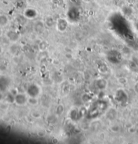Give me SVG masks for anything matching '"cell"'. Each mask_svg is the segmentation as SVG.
Returning <instances> with one entry per match:
<instances>
[{"mask_svg": "<svg viewBox=\"0 0 138 144\" xmlns=\"http://www.w3.org/2000/svg\"><path fill=\"white\" fill-rule=\"evenodd\" d=\"M8 23V18L5 15H0V26H5Z\"/></svg>", "mask_w": 138, "mask_h": 144, "instance_id": "cell-6", "label": "cell"}, {"mask_svg": "<svg viewBox=\"0 0 138 144\" xmlns=\"http://www.w3.org/2000/svg\"><path fill=\"white\" fill-rule=\"evenodd\" d=\"M38 92H39V90H38V87L36 86H34V85L30 87V88L28 89L29 95L32 96V97L37 96L38 94Z\"/></svg>", "mask_w": 138, "mask_h": 144, "instance_id": "cell-2", "label": "cell"}, {"mask_svg": "<svg viewBox=\"0 0 138 144\" xmlns=\"http://www.w3.org/2000/svg\"><path fill=\"white\" fill-rule=\"evenodd\" d=\"M2 98H3V96H2V94L0 93V101L2 100Z\"/></svg>", "mask_w": 138, "mask_h": 144, "instance_id": "cell-10", "label": "cell"}, {"mask_svg": "<svg viewBox=\"0 0 138 144\" xmlns=\"http://www.w3.org/2000/svg\"><path fill=\"white\" fill-rule=\"evenodd\" d=\"M51 23L53 24V19H52V18L51 17L48 18L46 19V24H47V25H48V26H50V27L51 26V24H50V23H51Z\"/></svg>", "mask_w": 138, "mask_h": 144, "instance_id": "cell-7", "label": "cell"}, {"mask_svg": "<svg viewBox=\"0 0 138 144\" xmlns=\"http://www.w3.org/2000/svg\"><path fill=\"white\" fill-rule=\"evenodd\" d=\"M7 36L8 37V38L10 40L16 41V40H17L18 39L19 35H18L17 32H16L15 31L10 30V31H8V32H7Z\"/></svg>", "mask_w": 138, "mask_h": 144, "instance_id": "cell-3", "label": "cell"}, {"mask_svg": "<svg viewBox=\"0 0 138 144\" xmlns=\"http://www.w3.org/2000/svg\"><path fill=\"white\" fill-rule=\"evenodd\" d=\"M46 1H50V0H46Z\"/></svg>", "mask_w": 138, "mask_h": 144, "instance_id": "cell-11", "label": "cell"}, {"mask_svg": "<svg viewBox=\"0 0 138 144\" xmlns=\"http://www.w3.org/2000/svg\"><path fill=\"white\" fill-rule=\"evenodd\" d=\"M2 52H3V48H2V46H0V54Z\"/></svg>", "mask_w": 138, "mask_h": 144, "instance_id": "cell-9", "label": "cell"}, {"mask_svg": "<svg viewBox=\"0 0 138 144\" xmlns=\"http://www.w3.org/2000/svg\"><path fill=\"white\" fill-rule=\"evenodd\" d=\"M35 31L38 33H41L44 30V25L41 22H36L35 25Z\"/></svg>", "mask_w": 138, "mask_h": 144, "instance_id": "cell-4", "label": "cell"}, {"mask_svg": "<svg viewBox=\"0 0 138 144\" xmlns=\"http://www.w3.org/2000/svg\"><path fill=\"white\" fill-rule=\"evenodd\" d=\"M15 101L18 104H24L27 100L25 96L23 94H17L15 97Z\"/></svg>", "mask_w": 138, "mask_h": 144, "instance_id": "cell-1", "label": "cell"}, {"mask_svg": "<svg viewBox=\"0 0 138 144\" xmlns=\"http://www.w3.org/2000/svg\"><path fill=\"white\" fill-rule=\"evenodd\" d=\"M134 89H135V91L137 93H138V82H137L135 85V87H134Z\"/></svg>", "mask_w": 138, "mask_h": 144, "instance_id": "cell-8", "label": "cell"}, {"mask_svg": "<svg viewBox=\"0 0 138 144\" xmlns=\"http://www.w3.org/2000/svg\"><path fill=\"white\" fill-rule=\"evenodd\" d=\"M63 25L67 26V22H65V20L63 19H59L58 20V29H59L60 30H65L66 27L63 26Z\"/></svg>", "mask_w": 138, "mask_h": 144, "instance_id": "cell-5", "label": "cell"}]
</instances>
